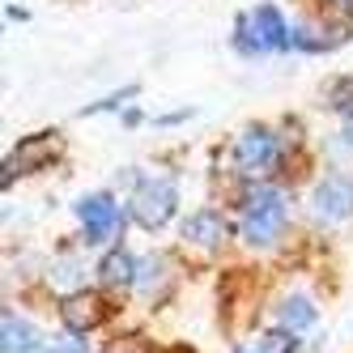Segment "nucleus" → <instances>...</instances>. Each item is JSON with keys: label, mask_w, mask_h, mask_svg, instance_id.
Masks as SVG:
<instances>
[{"label": "nucleus", "mask_w": 353, "mask_h": 353, "mask_svg": "<svg viewBox=\"0 0 353 353\" xmlns=\"http://www.w3.org/2000/svg\"><path fill=\"white\" fill-rule=\"evenodd\" d=\"M234 353H247V349H234Z\"/></svg>", "instance_id": "nucleus-22"}, {"label": "nucleus", "mask_w": 353, "mask_h": 353, "mask_svg": "<svg viewBox=\"0 0 353 353\" xmlns=\"http://www.w3.org/2000/svg\"><path fill=\"white\" fill-rule=\"evenodd\" d=\"M72 213H77V221H81V243L85 247H103V243H111L123 230V209H119V200L111 192L81 196L77 205H72Z\"/></svg>", "instance_id": "nucleus-2"}, {"label": "nucleus", "mask_w": 353, "mask_h": 353, "mask_svg": "<svg viewBox=\"0 0 353 353\" xmlns=\"http://www.w3.org/2000/svg\"><path fill=\"white\" fill-rule=\"evenodd\" d=\"M247 17H251L256 39L264 43V52H290V30L294 26H285V17H281V9H276V5H256Z\"/></svg>", "instance_id": "nucleus-8"}, {"label": "nucleus", "mask_w": 353, "mask_h": 353, "mask_svg": "<svg viewBox=\"0 0 353 353\" xmlns=\"http://www.w3.org/2000/svg\"><path fill=\"white\" fill-rule=\"evenodd\" d=\"M60 315H64V323H68V332L85 336V332H94V327L107 319V302L98 298V294H90V290H77V294L64 298Z\"/></svg>", "instance_id": "nucleus-7"}, {"label": "nucleus", "mask_w": 353, "mask_h": 353, "mask_svg": "<svg viewBox=\"0 0 353 353\" xmlns=\"http://www.w3.org/2000/svg\"><path fill=\"white\" fill-rule=\"evenodd\" d=\"M311 213L323 225L353 217V179L349 174H327V179L315 188V196H311Z\"/></svg>", "instance_id": "nucleus-5"}, {"label": "nucleus", "mask_w": 353, "mask_h": 353, "mask_svg": "<svg viewBox=\"0 0 353 353\" xmlns=\"http://www.w3.org/2000/svg\"><path fill=\"white\" fill-rule=\"evenodd\" d=\"M56 154V137L52 132H39V137H26L5 162V188L13 183V174H34L39 166H47V158Z\"/></svg>", "instance_id": "nucleus-6"}, {"label": "nucleus", "mask_w": 353, "mask_h": 353, "mask_svg": "<svg viewBox=\"0 0 353 353\" xmlns=\"http://www.w3.org/2000/svg\"><path fill=\"white\" fill-rule=\"evenodd\" d=\"M137 272H141V260L132 256L128 247H111L103 256V264H98V276H103V285H111V290L137 285Z\"/></svg>", "instance_id": "nucleus-9"}, {"label": "nucleus", "mask_w": 353, "mask_h": 353, "mask_svg": "<svg viewBox=\"0 0 353 353\" xmlns=\"http://www.w3.org/2000/svg\"><path fill=\"white\" fill-rule=\"evenodd\" d=\"M137 94H141V85L132 81V85H123L119 94H107V98H103V103H94V107H85L81 115H103V111H119V107H123V103H128V98H137Z\"/></svg>", "instance_id": "nucleus-17"}, {"label": "nucleus", "mask_w": 353, "mask_h": 353, "mask_svg": "<svg viewBox=\"0 0 353 353\" xmlns=\"http://www.w3.org/2000/svg\"><path fill=\"white\" fill-rule=\"evenodd\" d=\"M260 353H298V341H294L290 327H272L260 341Z\"/></svg>", "instance_id": "nucleus-16"}, {"label": "nucleus", "mask_w": 353, "mask_h": 353, "mask_svg": "<svg viewBox=\"0 0 353 353\" xmlns=\"http://www.w3.org/2000/svg\"><path fill=\"white\" fill-rule=\"evenodd\" d=\"M43 353H85V341H77V332H72V336H56L52 345H43Z\"/></svg>", "instance_id": "nucleus-18"}, {"label": "nucleus", "mask_w": 353, "mask_h": 353, "mask_svg": "<svg viewBox=\"0 0 353 353\" xmlns=\"http://www.w3.org/2000/svg\"><path fill=\"white\" fill-rule=\"evenodd\" d=\"M276 319H281V327H290V332H302V327L315 323V302L307 294H290V298H281V307H276Z\"/></svg>", "instance_id": "nucleus-12"}, {"label": "nucleus", "mask_w": 353, "mask_h": 353, "mask_svg": "<svg viewBox=\"0 0 353 353\" xmlns=\"http://www.w3.org/2000/svg\"><path fill=\"white\" fill-rule=\"evenodd\" d=\"M183 239L196 247H217L225 239V221L217 209H196L192 217H183Z\"/></svg>", "instance_id": "nucleus-11"}, {"label": "nucleus", "mask_w": 353, "mask_h": 353, "mask_svg": "<svg viewBox=\"0 0 353 353\" xmlns=\"http://www.w3.org/2000/svg\"><path fill=\"white\" fill-rule=\"evenodd\" d=\"M234 52L247 56V60L264 56V43L256 39V30H251V17H247V13H239V21H234Z\"/></svg>", "instance_id": "nucleus-14"}, {"label": "nucleus", "mask_w": 353, "mask_h": 353, "mask_svg": "<svg viewBox=\"0 0 353 353\" xmlns=\"http://www.w3.org/2000/svg\"><path fill=\"white\" fill-rule=\"evenodd\" d=\"M327 107L353 119V77H336V81H327Z\"/></svg>", "instance_id": "nucleus-15"}, {"label": "nucleus", "mask_w": 353, "mask_h": 353, "mask_svg": "<svg viewBox=\"0 0 353 353\" xmlns=\"http://www.w3.org/2000/svg\"><path fill=\"white\" fill-rule=\"evenodd\" d=\"M0 336H5V341H0V349H5V353H34V349H43L39 341V327L30 323V319H21V315H13V311H5V315H0Z\"/></svg>", "instance_id": "nucleus-10"}, {"label": "nucleus", "mask_w": 353, "mask_h": 353, "mask_svg": "<svg viewBox=\"0 0 353 353\" xmlns=\"http://www.w3.org/2000/svg\"><path fill=\"white\" fill-rule=\"evenodd\" d=\"M56 281H77V260H64L56 268Z\"/></svg>", "instance_id": "nucleus-19"}, {"label": "nucleus", "mask_w": 353, "mask_h": 353, "mask_svg": "<svg viewBox=\"0 0 353 353\" xmlns=\"http://www.w3.org/2000/svg\"><path fill=\"white\" fill-rule=\"evenodd\" d=\"M276 158H281V137H272V128H264V123L247 128L234 145V162L243 174H264L276 166Z\"/></svg>", "instance_id": "nucleus-4"}, {"label": "nucleus", "mask_w": 353, "mask_h": 353, "mask_svg": "<svg viewBox=\"0 0 353 353\" xmlns=\"http://www.w3.org/2000/svg\"><path fill=\"white\" fill-rule=\"evenodd\" d=\"M188 115H192V111H170V115H162L158 123H162V128H170V123H179V119H188Z\"/></svg>", "instance_id": "nucleus-20"}, {"label": "nucleus", "mask_w": 353, "mask_h": 353, "mask_svg": "<svg viewBox=\"0 0 353 353\" xmlns=\"http://www.w3.org/2000/svg\"><path fill=\"white\" fill-rule=\"evenodd\" d=\"M336 9H345V13H353V0H332Z\"/></svg>", "instance_id": "nucleus-21"}, {"label": "nucleus", "mask_w": 353, "mask_h": 353, "mask_svg": "<svg viewBox=\"0 0 353 353\" xmlns=\"http://www.w3.org/2000/svg\"><path fill=\"white\" fill-rule=\"evenodd\" d=\"M285 221H290V196L281 188H251L243 200V239L251 247H272L276 239L285 234Z\"/></svg>", "instance_id": "nucleus-1"}, {"label": "nucleus", "mask_w": 353, "mask_h": 353, "mask_svg": "<svg viewBox=\"0 0 353 353\" xmlns=\"http://www.w3.org/2000/svg\"><path fill=\"white\" fill-rule=\"evenodd\" d=\"M166 272H170V260L162 256V251H158V256H145L141 260V272H137V290L145 298H154L162 290V281H166Z\"/></svg>", "instance_id": "nucleus-13"}, {"label": "nucleus", "mask_w": 353, "mask_h": 353, "mask_svg": "<svg viewBox=\"0 0 353 353\" xmlns=\"http://www.w3.org/2000/svg\"><path fill=\"white\" fill-rule=\"evenodd\" d=\"M174 205H179V188H174V179H166V174H149L132 192V217L145 230H162L174 217Z\"/></svg>", "instance_id": "nucleus-3"}]
</instances>
